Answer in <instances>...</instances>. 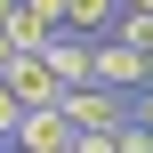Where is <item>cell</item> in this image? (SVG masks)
Returning <instances> with one entry per match:
<instances>
[{
  "mask_svg": "<svg viewBox=\"0 0 153 153\" xmlns=\"http://www.w3.org/2000/svg\"><path fill=\"white\" fill-rule=\"evenodd\" d=\"M97 89H113V97L153 89V56H137L129 40H97Z\"/></svg>",
  "mask_w": 153,
  "mask_h": 153,
  "instance_id": "cell-1",
  "label": "cell"
},
{
  "mask_svg": "<svg viewBox=\"0 0 153 153\" xmlns=\"http://www.w3.org/2000/svg\"><path fill=\"white\" fill-rule=\"evenodd\" d=\"M73 137H81V129L65 121V105H40V113H24V121H16V137H8V145H16V153H73Z\"/></svg>",
  "mask_w": 153,
  "mask_h": 153,
  "instance_id": "cell-2",
  "label": "cell"
},
{
  "mask_svg": "<svg viewBox=\"0 0 153 153\" xmlns=\"http://www.w3.org/2000/svg\"><path fill=\"white\" fill-rule=\"evenodd\" d=\"M40 65H48L65 89H89V81H97V40H81V32H56V40L40 48Z\"/></svg>",
  "mask_w": 153,
  "mask_h": 153,
  "instance_id": "cell-3",
  "label": "cell"
},
{
  "mask_svg": "<svg viewBox=\"0 0 153 153\" xmlns=\"http://www.w3.org/2000/svg\"><path fill=\"white\" fill-rule=\"evenodd\" d=\"M0 81H8V97H16L24 113H40V105H65V81H56V73H48L40 56H16V65H8Z\"/></svg>",
  "mask_w": 153,
  "mask_h": 153,
  "instance_id": "cell-4",
  "label": "cell"
},
{
  "mask_svg": "<svg viewBox=\"0 0 153 153\" xmlns=\"http://www.w3.org/2000/svg\"><path fill=\"white\" fill-rule=\"evenodd\" d=\"M113 24H121V0H73L65 8V32H81V40H113Z\"/></svg>",
  "mask_w": 153,
  "mask_h": 153,
  "instance_id": "cell-5",
  "label": "cell"
},
{
  "mask_svg": "<svg viewBox=\"0 0 153 153\" xmlns=\"http://www.w3.org/2000/svg\"><path fill=\"white\" fill-rule=\"evenodd\" d=\"M113 40H129L137 56H153V8H121V24H113Z\"/></svg>",
  "mask_w": 153,
  "mask_h": 153,
  "instance_id": "cell-6",
  "label": "cell"
},
{
  "mask_svg": "<svg viewBox=\"0 0 153 153\" xmlns=\"http://www.w3.org/2000/svg\"><path fill=\"white\" fill-rule=\"evenodd\" d=\"M113 145H121V153H153V129H145V121H129V129H121Z\"/></svg>",
  "mask_w": 153,
  "mask_h": 153,
  "instance_id": "cell-7",
  "label": "cell"
},
{
  "mask_svg": "<svg viewBox=\"0 0 153 153\" xmlns=\"http://www.w3.org/2000/svg\"><path fill=\"white\" fill-rule=\"evenodd\" d=\"M16 121H24V105L8 97V81H0V137H16Z\"/></svg>",
  "mask_w": 153,
  "mask_h": 153,
  "instance_id": "cell-8",
  "label": "cell"
},
{
  "mask_svg": "<svg viewBox=\"0 0 153 153\" xmlns=\"http://www.w3.org/2000/svg\"><path fill=\"white\" fill-rule=\"evenodd\" d=\"M24 8H32V16H48V24L65 32V8H73V0H24Z\"/></svg>",
  "mask_w": 153,
  "mask_h": 153,
  "instance_id": "cell-9",
  "label": "cell"
},
{
  "mask_svg": "<svg viewBox=\"0 0 153 153\" xmlns=\"http://www.w3.org/2000/svg\"><path fill=\"white\" fill-rule=\"evenodd\" d=\"M129 113H137V121L153 129V89H137V97H129Z\"/></svg>",
  "mask_w": 153,
  "mask_h": 153,
  "instance_id": "cell-10",
  "label": "cell"
},
{
  "mask_svg": "<svg viewBox=\"0 0 153 153\" xmlns=\"http://www.w3.org/2000/svg\"><path fill=\"white\" fill-rule=\"evenodd\" d=\"M73 153H121L113 137H73Z\"/></svg>",
  "mask_w": 153,
  "mask_h": 153,
  "instance_id": "cell-11",
  "label": "cell"
},
{
  "mask_svg": "<svg viewBox=\"0 0 153 153\" xmlns=\"http://www.w3.org/2000/svg\"><path fill=\"white\" fill-rule=\"evenodd\" d=\"M8 65H16V40H8V32H0V73H8Z\"/></svg>",
  "mask_w": 153,
  "mask_h": 153,
  "instance_id": "cell-12",
  "label": "cell"
},
{
  "mask_svg": "<svg viewBox=\"0 0 153 153\" xmlns=\"http://www.w3.org/2000/svg\"><path fill=\"white\" fill-rule=\"evenodd\" d=\"M121 8H153V0H121Z\"/></svg>",
  "mask_w": 153,
  "mask_h": 153,
  "instance_id": "cell-13",
  "label": "cell"
}]
</instances>
